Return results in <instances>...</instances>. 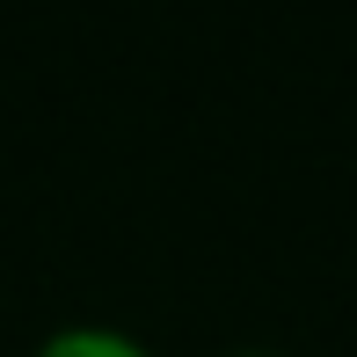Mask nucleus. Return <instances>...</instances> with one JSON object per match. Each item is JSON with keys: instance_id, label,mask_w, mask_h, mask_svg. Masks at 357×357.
<instances>
[{"instance_id": "nucleus-1", "label": "nucleus", "mask_w": 357, "mask_h": 357, "mask_svg": "<svg viewBox=\"0 0 357 357\" xmlns=\"http://www.w3.org/2000/svg\"><path fill=\"white\" fill-rule=\"evenodd\" d=\"M37 357H146L124 328H59Z\"/></svg>"}]
</instances>
